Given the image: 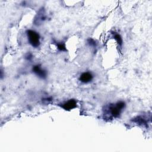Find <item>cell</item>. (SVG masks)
Masks as SVG:
<instances>
[{
    "label": "cell",
    "instance_id": "1",
    "mask_svg": "<svg viewBox=\"0 0 152 152\" xmlns=\"http://www.w3.org/2000/svg\"><path fill=\"white\" fill-rule=\"evenodd\" d=\"M27 34L28 42L32 46L37 48L40 45V36L37 33L29 30L27 31Z\"/></svg>",
    "mask_w": 152,
    "mask_h": 152
},
{
    "label": "cell",
    "instance_id": "2",
    "mask_svg": "<svg viewBox=\"0 0 152 152\" xmlns=\"http://www.w3.org/2000/svg\"><path fill=\"white\" fill-rule=\"evenodd\" d=\"M125 107V103L123 102H118L115 106H112L110 107V112L111 115L117 118L119 116L122 110Z\"/></svg>",
    "mask_w": 152,
    "mask_h": 152
},
{
    "label": "cell",
    "instance_id": "3",
    "mask_svg": "<svg viewBox=\"0 0 152 152\" xmlns=\"http://www.w3.org/2000/svg\"><path fill=\"white\" fill-rule=\"evenodd\" d=\"M33 72L37 75H38L40 78H45L46 77L47 75V72L45 70L42 69L40 66L38 65H35L33 66Z\"/></svg>",
    "mask_w": 152,
    "mask_h": 152
},
{
    "label": "cell",
    "instance_id": "4",
    "mask_svg": "<svg viewBox=\"0 0 152 152\" xmlns=\"http://www.w3.org/2000/svg\"><path fill=\"white\" fill-rule=\"evenodd\" d=\"M62 107L66 110H70L77 107V102L74 99H71L62 105Z\"/></svg>",
    "mask_w": 152,
    "mask_h": 152
},
{
    "label": "cell",
    "instance_id": "5",
    "mask_svg": "<svg viewBox=\"0 0 152 152\" xmlns=\"http://www.w3.org/2000/svg\"><path fill=\"white\" fill-rule=\"evenodd\" d=\"M93 79V75L90 72H86L83 73L80 77V80L84 83H87L91 81Z\"/></svg>",
    "mask_w": 152,
    "mask_h": 152
},
{
    "label": "cell",
    "instance_id": "6",
    "mask_svg": "<svg viewBox=\"0 0 152 152\" xmlns=\"http://www.w3.org/2000/svg\"><path fill=\"white\" fill-rule=\"evenodd\" d=\"M114 37L115 39V40H116L117 43L119 44V45L121 46L122 44V37H121V36L119 34L115 33Z\"/></svg>",
    "mask_w": 152,
    "mask_h": 152
},
{
    "label": "cell",
    "instance_id": "7",
    "mask_svg": "<svg viewBox=\"0 0 152 152\" xmlns=\"http://www.w3.org/2000/svg\"><path fill=\"white\" fill-rule=\"evenodd\" d=\"M57 46H58V49L61 51H66V50L65 46L63 43H58Z\"/></svg>",
    "mask_w": 152,
    "mask_h": 152
},
{
    "label": "cell",
    "instance_id": "8",
    "mask_svg": "<svg viewBox=\"0 0 152 152\" xmlns=\"http://www.w3.org/2000/svg\"><path fill=\"white\" fill-rule=\"evenodd\" d=\"M88 43L90 45H93V46H95L96 45V42H94V40L93 39H89L88 40Z\"/></svg>",
    "mask_w": 152,
    "mask_h": 152
}]
</instances>
